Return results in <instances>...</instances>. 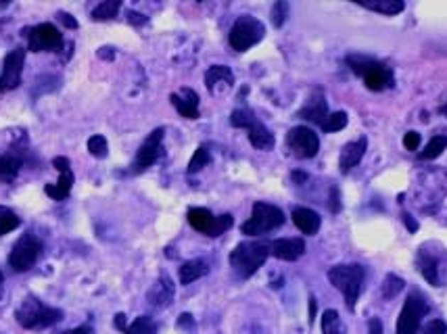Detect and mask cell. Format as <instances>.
<instances>
[{
	"label": "cell",
	"mask_w": 447,
	"mask_h": 334,
	"mask_svg": "<svg viewBox=\"0 0 447 334\" xmlns=\"http://www.w3.org/2000/svg\"><path fill=\"white\" fill-rule=\"evenodd\" d=\"M270 257V240H245L230 253V265L243 280L251 278Z\"/></svg>",
	"instance_id": "1"
},
{
	"label": "cell",
	"mask_w": 447,
	"mask_h": 334,
	"mask_svg": "<svg viewBox=\"0 0 447 334\" xmlns=\"http://www.w3.org/2000/svg\"><path fill=\"white\" fill-rule=\"evenodd\" d=\"M15 320L26 330H42L63 320V311L57 307H48L34 295L26 297L15 311Z\"/></svg>",
	"instance_id": "2"
},
{
	"label": "cell",
	"mask_w": 447,
	"mask_h": 334,
	"mask_svg": "<svg viewBox=\"0 0 447 334\" xmlns=\"http://www.w3.org/2000/svg\"><path fill=\"white\" fill-rule=\"evenodd\" d=\"M347 65L351 67L353 74L364 77L368 90H372V92H382V90H387V88H391L395 84L391 67H387L380 61H374L370 57L349 55L347 57Z\"/></svg>",
	"instance_id": "3"
},
{
	"label": "cell",
	"mask_w": 447,
	"mask_h": 334,
	"mask_svg": "<svg viewBox=\"0 0 447 334\" xmlns=\"http://www.w3.org/2000/svg\"><path fill=\"white\" fill-rule=\"evenodd\" d=\"M329 280L336 291L345 297L347 307L353 311L355 303L360 297L362 284H364V267L360 263H349V265H335L329 269Z\"/></svg>",
	"instance_id": "4"
},
{
	"label": "cell",
	"mask_w": 447,
	"mask_h": 334,
	"mask_svg": "<svg viewBox=\"0 0 447 334\" xmlns=\"http://www.w3.org/2000/svg\"><path fill=\"white\" fill-rule=\"evenodd\" d=\"M282 223H285L282 209H278L276 205L258 201L253 205L251 218L241 226V232L247 234V236H261V234H267V232L280 228Z\"/></svg>",
	"instance_id": "5"
},
{
	"label": "cell",
	"mask_w": 447,
	"mask_h": 334,
	"mask_svg": "<svg viewBox=\"0 0 447 334\" xmlns=\"http://www.w3.org/2000/svg\"><path fill=\"white\" fill-rule=\"evenodd\" d=\"M230 123L234 128H245L249 134V143L255 147L258 150H272L276 140H274V134L261 123L260 119L255 117V113L251 109H236L230 115Z\"/></svg>",
	"instance_id": "6"
},
{
	"label": "cell",
	"mask_w": 447,
	"mask_h": 334,
	"mask_svg": "<svg viewBox=\"0 0 447 334\" xmlns=\"http://www.w3.org/2000/svg\"><path fill=\"white\" fill-rule=\"evenodd\" d=\"M263 36H265V26L261 23L260 19L251 17V15H243V17H238L234 21V26L230 30V36H228V42H230L232 50L245 52L251 46L260 44Z\"/></svg>",
	"instance_id": "7"
},
{
	"label": "cell",
	"mask_w": 447,
	"mask_h": 334,
	"mask_svg": "<svg viewBox=\"0 0 447 334\" xmlns=\"http://www.w3.org/2000/svg\"><path fill=\"white\" fill-rule=\"evenodd\" d=\"M42 249H44V245H42V240L38 238L36 234L26 232L13 245L11 255H9V265L15 272L23 274V272H28V269H32L36 265L38 257L42 255Z\"/></svg>",
	"instance_id": "8"
},
{
	"label": "cell",
	"mask_w": 447,
	"mask_h": 334,
	"mask_svg": "<svg viewBox=\"0 0 447 334\" xmlns=\"http://www.w3.org/2000/svg\"><path fill=\"white\" fill-rule=\"evenodd\" d=\"M188 218V223L197 230V232H201V234H205V236H211V238H218V236H222L224 232H228L230 228H232V223H234V218L230 216V213H224V216H214L209 209H205V207H190L187 213Z\"/></svg>",
	"instance_id": "9"
},
{
	"label": "cell",
	"mask_w": 447,
	"mask_h": 334,
	"mask_svg": "<svg viewBox=\"0 0 447 334\" xmlns=\"http://www.w3.org/2000/svg\"><path fill=\"white\" fill-rule=\"evenodd\" d=\"M287 147L297 159H311L320 150V138L311 128L295 126L287 134Z\"/></svg>",
	"instance_id": "10"
},
{
	"label": "cell",
	"mask_w": 447,
	"mask_h": 334,
	"mask_svg": "<svg viewBox=\"0 0 447 334\" xmlns=\"http://www.w3.org/2000/svg\"><path fill=\"white\" fill-rule=\"evenodd\" d=\"M429 311V305L420 293H412L410 297L406 299L404 309L399 313L397 320V334H418L420 330V322L424 318V313Z\"/></svg>",
	"instance_id": "11"
},
{
	"label": "cell",
	"mask_w": 447,
	"mask_h": 334,
	"mask_svg": "<svg viewBox=\"0 0 447 334\" xmlns=\"http://www.w3.org/2000/svg\"><path fill=\"white\" fill-rule=\"evenodd\" d=\"M163 136H165L163 128L153 130L147 136V140L140 145V149L136 152V159L132 163V174H140V172L149 169L150 165H155L159 161V157L163 155Z\"/></svg>",
	"instance_id": "12"
},
{
	"label": "cell",
	"mask_w": 447,
	"mask_h": 334,
	"mask_svg": "<svg viewBox=\"0 0 447 334\" xmlns=\"http://www.w3.org/2000/svg\"><path fill=\"white\" fill-rule=\"evenodd\" d=\"M26 48H13L4 61H2V72H0V92H11L21 84V74L26 65Z\"/></svg>",
	"instance_id": "13"
},
{
	"label": "cell",
	"mask_w": 447,
	"mask_h": 334,
	"mask_svg": "<svg viewBox=\"0 0 447 334\" xmlns=\"http://www.w3.org/2000/svg\"><path fill=\"white\" fill-rule=\"evenodd\" d=\"M53 167L59 172V180L57 184H46L44 192L53 199V201H65L72 194L74 188V172H72V163L67 157H55L53 159Z\"/></svg>",
	"instance_id": "14"
},
{
	"label": "cell",
	"mask_w": 447,
	"mask_h": 334,
	"mask_svg": "<svg viewBox=\"0 0 447 334\" xmlns=\"http://www.w3.org/2000/svg\"><path fill=\"white\" fill-rule=\"evenodd\" d=\"M30 50L32 52H46V50H59L63 46V36L53 23H40L30 30Z\"/></svg>",
	"instance_id": "15"
},
{
	"label": "cell",
	"mask_w": 447,
	"mask_h": 334,
	"mask_svg": "<svg viewBox=\"0 0 447 334\" xmlns=\"http://www.w3.org/2000/svg\"><path fill=\"white\" fill-rule=\"evenodd\" d=\"M305 253V243L301 238H278L270 240V255L282 261H297Z\"/></svg>",
	"instance_id": "16"
},
{
	"label": "cell",
	"mask_w": 447,
	"mask_h": 334,
	"mask_svg": "<svg viewBox=\"0 0 447 334\" xmlns=\"http://www.w3.org/2000/svg\"><path fill=\"white\" fill-rule=\"evenodd\" d=\"M205 86H207V90L214 96L228 92L234 86V74H232V69L226 67V65H214V67H209L207 74H205Z\"/></svg>",
	"instance_id": "17"
},
{
	"label": "cell",
	"mask_w": 447,
	"mask_h": 334,
	"mask_svg": "<svg viewBox=\"0 0 447 334\" xmlns=\"http://www.w3.org/2000/svg\"><path fill=\"white\" fill-rule=\"evenodd\" d=\"M366 149H368V138L366 136H362V138H358L353 143H347L343 147V150H341V157H338L341 172L343 174H349L362 161V157L366 155Z\"/></svg>",
	"instance_id": "18"
},
{
	"label": "cell",
	"mask_w": 447,
	"mask_h": 334,
	"mask_svg": "<svg viewBox=\"0 0 447 334\" xmlns=\"http://www.w3.org/2000/svg\"><path fill=\"white\" fill-rule=\"evenodd\" d=\"M174 109L187 119H199V94L192 88H182L180 92L170 94Z\"/></svg>",
	"instance_id": "19"
},
{
	"label": "cell",
	"mask_w": 447,
	"mask_h": 334,
	"mask_svg": "<svg viewBox=\"0 0 447 334\" xmlns=\"http://www.w3.org/2000/svg\"><path fill=\"white\" fill-rule=\"evenodd\" d=\"M174 293H176V286H174L172 278L167 274H161L159 280L149 291V303L155 307H167L174 301Z\"/></svg>",
	"instance_id": "20"
},
{
	"label": "cell",
	"mask_w": 447,
	"mask_h": 334,
	"mask_svg": "<svg viewBox=\"0 0 447 334\" xmlns=\"http://www.w3.org/2000/svg\"><path fill=\"white\" fill-rule=\"evenodd\" d=\"M115 328L123 334H157V324L150 320L149 316H138L132 324H126V316L117 313L113 320Z\"/></svg>",
	"instance_id": "21"
},
{
	"label": "cell",
	"mask_w": 447,
	"mask_h": 334,
	"mask_svg": "<svg viewBox=\"0 0 447 334\" xmlns=\"http://www.w3.org/2000/svg\"><path fill=\"white\" fill-rule=\"evenodd\" d=\"M291 218H293V223L297 226L299 230H301L303 234H309V236L318 234V230H320V226H322L320 216H318L316 211L307 209V207H295L293 213H291Z\"/></svg>",
	"instance_id": "22"
},
{
	"label": "cell",
	"mask_w": 447,
	"mask_h": 334,
	"mask_svg": "<svg viewBox=\"0 0 447 334\" xmlns=\"http://www.w3.org/2000/svg\"><path fill=\"white\" fill-rule=\"evenodd\" d=\"M299 117L301 119H307L311 123H318L322 126L329 117V109H326V101L322 94H316L307 101V105L303 109H299Z\"/></svg>",
	"instance_id": "23"
},
{
	"label": "cell",
	"mask_w": 447,
	"mask_h": 334,
	"mask_svg": "<svg viewBox=\"0 0 447 334\" xmlns=\"http://www.w3.org/2000/svg\"><path fill=\"white\" fill-rule=\"evenodd\" d=\"M207 274H209L207 261L190 260L187 263H182V267H180V284L188 286V284H192L194 280H199V278H203Z\"/></svg>",
	"instance_id": "24"
},
{
	"label": "cell",
	"mask_w": 447,
	"mask_h": 334,
	"mask_svg": "<svg viewBox=\"0 0 447 334\" xmlns=\"http://www.w3.org/2000/svg\"><path fill=\"white\" fill-rule=\"evenodd\" d=\"M23 167V157L21 155H0V180L2 182H13L17 178V174Z\"/></svg>",
	"instance_id": "25"
},
{
	"label": "cell",
	"mask_w": 447,
	"mask_h": 334,
	"mask_svg": "<svg viewBox=\"0 0 447 334\" xmlns=\"http://www.w3.org/2000/svg\"><path fill=\"white\" fill-rule=\"evenodd\" d=\"M358 4H362L364 9H370L374 13H380V15H399L406 4L404 0H358Z\"/></svg>",
	"instance_id": "26"
},
{
	"label": "cell",
	"mask_w": 447,
	"mask_h": 334,
	"mask_svg": "<svg viewBox=\"0 0 447 334\" xmlns=\"http://www.w3.org/2000/svg\"><path fill=\"white\" fill-rule=\"evenodd\" d=\"M322 334H345V326L336 309H326L322 313Z\"/></svg>",
	"instance_id": "27"
},
{
	"label": "cell",
	"mask_w": 447,
	"mask_h": 334,
	"mask_svg": "<svg viewBox=\"0 0 447 334\" xmlns=\"http://www.w3.org/2000/svg\"><path fill=\"white\" fill-rule=\"evenodd\" d=\"M119 9H121V2L119 0H105V2H101L92 11V19L94 21H109L113 17H117Z\"/></svg>",
	"instance_id": "28"
},
{
	"label": "cell",
	"mask_w": 447,
	"mask_h": 334,
	"mask_svg": "<svg viewBox=\"0 0 447 334\" xmlns=\"http://www.w3.org/2000/svg\"><path fill=\"white\" fill-rule=\"evenodd\" d=\"M447 149V136H433L429 140V145L424 147V150L418 155L420 161H431V159H437L443 150Z\"/></svg>",
	"instance_id": "29"
},
{
	"label": "cell",
	"mask_w": 447,
	"mask_h": 334,
	"mask_svg": "<svg viewBox=\"0 0 447 334\" xmlns=\"http://www.w3.org/2000/svg\"><path fill=\"white\" fill-rule=\"evenodd\" d=\"M19 226H21V218H19L13 209L0 205V236H4V234L17 230Z\"/></svg>",
	"instance_id": "30"
},
{
	"label": "cell",
	"mask_w": 447,
	"mask_h": 334,
	"mask_svg": "<svg viewBox=\"0 0 447 334\" xmlns=\"http://www.w3.org/2000/svg\"><path fill=\"white\" fill-rule=\"evenodd\" d=\"M404 289H406L404 278H399V276H395V274H387V278H385V282H382V286H380L382 297L385 299H395Z\"/></svg>",
	"instance_id": "31"
},
{
	"label": "cell",
	"mask_w": 447,
	"mask_h": 334,
	"mask_svg": "<svg viewBox=\"0 0 447 334\" xmlns=\"http://www.w3.org/2000/svg\"><path fill=\"white\" fill-rule=\"evenodd\" d=\"M86 147H88V152H90L92 157H96V159H105V157L109 155V143H107V138L101 136V134L90 136Z\"/></svg>",
	"instance_id": "32"
},
{
	"label": "cell",
	"mask_w": 447,
	"mask_h": 334,
	"mask_svg": "<svg viewBox=\"0 0 447 334\" xmlns=\"http://www.w3.org/2000/svg\"><path fill=\"white\" fill-rule=\"evenodd\" d=\"M287 17H289V2H285V0L274 2V6H272V11H270V21H272V26H274L276 30H280V28L287 23Z\"/></svg>",
	"instance_id": "33"
},
{
	"label": "cell",
	"mask_w": 447,
	"mask_h": 334,
	"mask_svg": "<svg viewBox=\"0 0 447 334\" xmlns=\"http://www.w3.org/2000/svg\"><path fill=\"white\" fill-rule=\"evenodd\" d=\"M420 263V272L424 276V280L433 286H439V276H437V261L433 257H420L418 260Z\"/></svg>",
	"instance_id": "34"
},
{
	"label": "cell",
	"mask_w": 447,
	"mask_h": 334,
	"mask_svg": "<svg viewBox=\"0 0 447 334\" xmlns=\"http://www.w3.org/2000/svg\"><path fill=\"white\" fill-rule=\"evenodd\" d=\"M209 161H211L209 150L205 149V147H199V149L194 150V155H192L190 163H188V174H197V172H201L203 167H207V165H209Z\"/></svg>",
	"instance_id": "35"
},
{
	"label": "cell",
	"mask_w": 447,
	"mask_h": 334,
	"mask_svg": "<svg viewBox=\"0 0 447 334\" xmlns=\"http://www.w3.org/2000/svg\"><path fill=\"white\" fill-rule=\"evenodd\" d=\"M347 121H349L347 113L336 111V113H331V115L326 117V121H324L320 128H322L324 132H341V130L347 126Z\"/></svg>",
	"instance_id": "36"
},
{
	"label": "cell",
	"mask_w": 447,
	"mask_h": 334,
	"mask_svg": "<svg viewBox=\"0 0 447 334\" xmlns=\"http://www.w3.org/2000/svg\"><path fill=\"white\" fill-rule=\"evenodd\" d=\"M447 333V324L443 320H431L426 326H424V334H446Z\"/></svg>",
	"instance_id": "37"
},
{
	"label": "cell",
	"mask_w": 447,
	"mask_h": 334,
	"mask_svg": "<svg viewBox=\"0 0 447 334\" xmlns=\"http://www.w3.org/2000/svg\"><path fill=\"white\" fill-rule=\"evenodd\" d=\"M178 328H180V330H184V333H188V334H194L197 326H194V320H192V316H190V313H182V316L178 318Z\"/></svg>",
	"instance_id": "38"
},
{
	"label": "cell",
	"mask_w": 447,
	"mask_h": 334,
	"mask_svg": "<svg viewBox=\"0 0 447 334\" xmlns=\"http://www.w3.org/2000/svg\"><path fill=\"white\" fill-rule=\"evenodd\" d=\"M420 147V134L418 132H408L404 136V149L406 150H418Z\"/></svg>",
	"instance_id": "39"
},
{
	"label": "cell",
	"mask_w": 447,
	"mask_h": 334,
	"mask_svg": "<svg viewBox=\"0 0 447 334\" xmlns=\"http://www.w3.org/2000/svg\"><path fill=\"white\" fill-rule=\"evenodd\" d=\"M57 17H59V21H61L67 30H77V21L74 19V15L65 13V11H59V13H57Z\"/></svg>",
	"instance_id": "40"
},
{
	"label": "cell",
	"mask_w": 447,
	"mask_h": 334,
	"mask_svg": "<svg viewBox=\"0 0 447 334\" xmlns=\"http://www.w3.org/2000/svg\"><path fill=\"white\" fill-rule=\"evenodd\" d=\"M128 21H130L132 26H136V28H138V26H145V23L149 21V19H147V17H145L143 13L130 11V13H128Z\"/></svg>",
	"instance_id": "41"
},
{
	"label": "cell",
	"mask_w": 447,
	"mask_h": 334,
	"mask_svg": "<svg viewBox=\"0 0 447 334\" xmlns=\"http://www.w3.org/2000/svg\"><path fill=\"white\" fill-rule=\"evenodd\" d=\"M368 334H382V322L378 318L368 320Z\"/></svg>",
	"instance_id": "42"
},
{
	"label": "cell",
	"mask_w": 447,
	"mask_h": 334,
	"mask_svg": "<svg viewBox=\"0 0 447 334\" xmlns=\"http://www.w3.org/2000/svg\"><path fill=\"white\" fill-rule=\"evenodd\" d=\"M61 334H92V328L90 326H79V328H74V330H65Z\"/></svg>",
	"instance_id": "43"
},
{
	"label": "cell",
	"mask_w": 447,
	"mask_h": 334,
	"mask_svg": "<svg viewBox=\"0 0 447 334\" xmlns=\"http://www.w3.org/2000/svg\"><path fill=\"white\" fill-rule=\"evenodd\" d=\"M331 209H333V211H338V209H341V203H338V192H336V188L335 190H333V199H331Z\"/></svg>",
	"instance_id": "44"
},
{
	"label": "cell",
	"mask_w": 447,
	"mask_h": 334,
	"mask_svg": "<svg viewBox=\"0 0 447 334\" xmlns=\"http://www.w3.org/2000/svg\"><path fill=\"white\" fill-rule=\"evenodd\" d=\"M404 220H406V226H408V230H410V232H416V230H418V223L414 222L410 216H404Z\"/></svg>",
	"instance_id": "45"
},
{
	"label": "cell",
	"mask_w": 447,
	"mask_h": 334,
	"mask_svg": "<svg viewBox=\"0 0 447 334\" xmlns=\"http://www.w3.org/2000/svg\"><path fill=\"white\" fill-rule=\"evenodd\" d=\"M314 318H316V301L311 297L309 299V322H314Z\"/></svg>",
	"instance_id": "46"
},
{
	"label": "cell",
	"mask_w": 447,
	"mask_h": 334,
	"mask_svg": "<svg viewBox=\"0 0 447 334\" xmlns=\"http://www.w3.org/2000/svg\"><path fill=\"white\" fill-rule=\"evenodd\" d=\"M249 334H270V333H267V330H265L263 326H258V324H255V326H251V330H249Z\"/></svg>",
	"instance_id": "47"
},
{
	"label": "cell",
	"mask_w": 447,
	"mask_h": 334,
	"mask_svg": "<svg viewBox=\"0 0 447 334\" xmlns=\"http://www.w3.org/2000/svg\"><path fill=\"white\" fill-rule=\"evenodd\" d=\"M441 113H443V115H447V103L443 105V107H441Z\"/></svg>",
	"instance_id": "48"
},
{
	"label": "cell",
	"mask_w": 447,
	"mask_h": 334,
	"mask_svg": "<svg viewBox=\"0 0 447 334\" xmlns=\"http://www.w3.org/2000/svg\"><path fill=\"white\" fill-rule=\"evenodd\" d=\"M2 282H4V276H2V272H0V289H2Z\"/></svg>",
	"instance_id": "49"
}]
</instances>
